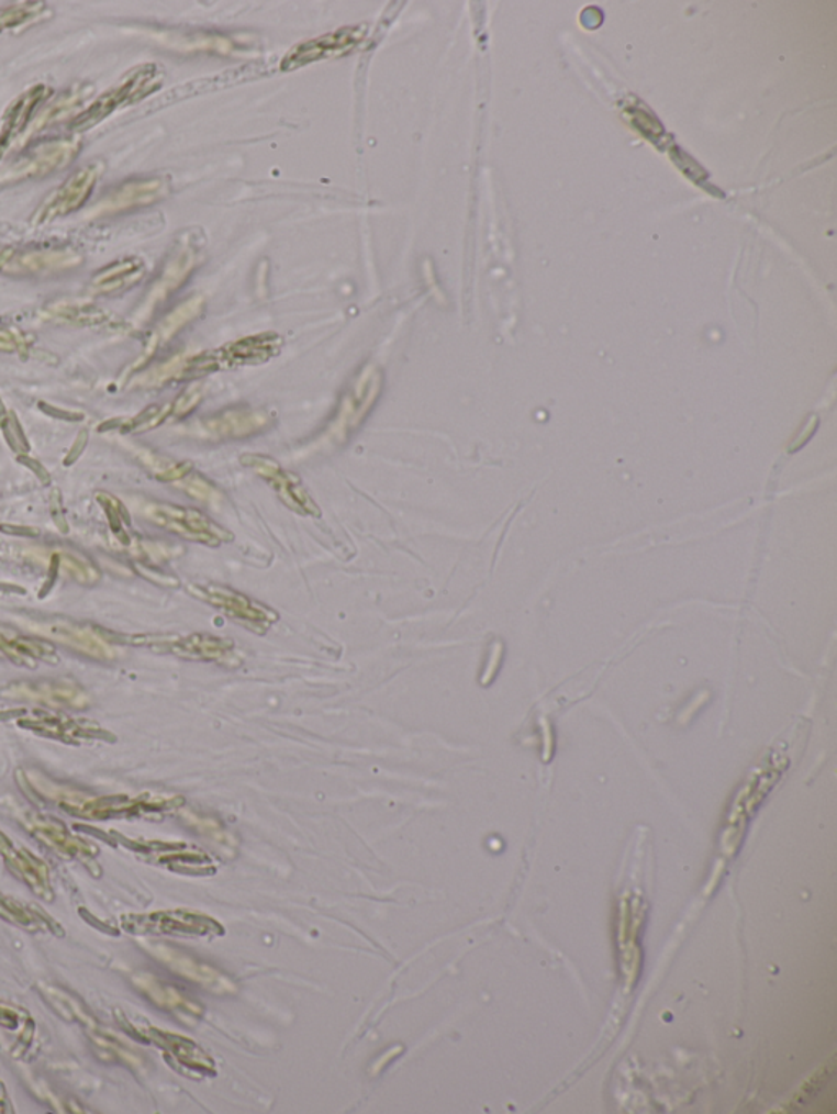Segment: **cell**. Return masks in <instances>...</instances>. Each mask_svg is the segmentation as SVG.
<instances>
[{"instance_id": "obj_1", "label": "cell", "mask_w": 837, "mask_h": 1114, "mask_svg": "<svg viewBox=\"0 0 837 1114\" xmlns=\"http://www.w3.org/2000/svg\"><path fill=\"white\" fill-rule=\"evenodd\" d=\"M43 796L55 801L59 807L65 809L76 817L89 818V821H109L116 817H133V815L153 814V812H170L182 807L186 800L182 796H163V794H140V796H116L89 798L68 788L56 787L52 781H46L43 787Z\"/></svg>"}, {"instance_id": "obj_2", "label": "cell", "mask_w": 837, "mask_h": 1114, "mask_svg": "<svg viewBox=\"0 0 837 1114\" xmlns=\"http://www.w3.org/2000/svg\"><path fill=\"white\" fill-rule=\"evenodd\" d=\"M281 347H283V338L276 332L249 335V337L223 345L216 350H209L189 358L177 367L176 375L180 379H193L214 371L267 364L280 354Z\"/></svg>"}, {"instance_id": "obj_3", "label": "cell", "mask_w": 837, "mask_h": 1114, "mask_svg": "<svg viewBox=\"0 0 837 1114\" xmlns=\"http://www.w3.org/2000/svg\"><path fill=\"white\" fill-rule=\"evenodd\" d=\"M189 592L211 609L220 612L233 623L239 624L250 633L266 634L274 624L279 623L280 615L269 605L250 599L246 593L233 589V587L220 586V583H193Z\"/></svg>"}, {"instance_id": "obj_4", "label": "cell", "mask_w": 837, "mask_h": 1114, "mask_svg": "<svg viewBox=\"0 0 837 1114\" xmlns=\"http://www.w3.org/2000/svg\"><path fill=\"white\" fill-rule=\"evenodd\" d=\"M122 928L136 936L216 938L224 935V927L216 918L183 909L123 915Z\"/></svg>"}, {"instance_id": "obj_5", "label": "cell", "mask_w": 837, "mask_h": 1114, "mask_svg": "<svg viewBox=\"0 0 837 1114\" xmlns=\"http://www.w3.org/2000/svg\"><path fill=\"white\" fill-rule=\"evenodd\" d=\"M383 372L375 365H368L347 389L337 405L336 417L331 424L327 436L337 442H346L350 435L361 427L368 415L373 412L381 391H383Z\"/></svg>"}, {"instance_id": "obj_6", "label": "cell", "mask_w": 837, "mask_h": 1114, "mask_svg": "<svg viewBox=\"0 0 837 1114\" xmlns=\"http://www.w3.org/2000/svg\"><path fill=\"white\" fill-rule=\"evenodd\" d=\"M239 463L244 468L250 469L257 478L263 479L291 512L311 519H320L323 515L321 506L304 488L300 476L288 471L272 456L264 453H244L239 456Z\"/></svg>"}, {"instance_id": "obj_7", "label": "cell", "mask_w": 837, "mask_h": 1114, "mask_svg": "<svg viewBox=\"0 0 837 1114\" xmlns=\"http://www.w3.org/2000/svg\"><path fill=\"white\" fill-rule=\"evenodd\" d=\"M147 519L160 528L209 548H220L233 542V533L217 525L207 513L190 506L170 503H150L146 509Z\"/></svg>"}, {"instance_id": "obj_8", "label": "cell", "mask_w": 837, "mask_h": 1114, "mask_svg": "<svg viewBox=\"0 0 837 1114\" xmlns=\"http://www.w3.org/2000/svg\"><path fill=\"white\" fill-rule=\"evenodd\" d=\"M160 80H163V76H160L156 64L136 67L133 73H130L125 77V80L120 86L113 87L112 90L100 96L89 109L83 110L70 123V130H90V127L105 120L107 116L112 115L116 109H122V107L130 105V103L146 99L154 90L159 89Z\"/></svg>"}, {"instance_id": "obj_9", "label": "cell", "mask_w": 837, "mask_h": 1114, "mask_svg": "<svg viewBox=\"0 0 837 1114\" xmlns=\"http://www.w3.org/2000/svg\"><path fill=\"white\" fill-rule=\"evenodd\" d=\"M119 643L130 646L147 647L157 653L172 654L180 659L196 662L227 664L234 656V643L226 637L213 636L209 633H193L189 636H125Z\"/></svg>"}, {"instance_id": "obj_10", "label": "cell", "mask_w": 837, "mask_h": 1114, "mask_svg": "<svg viewBox=\"0 0 837 1114\" xmlns=\"http://www.w3.org/2000/svg\"><path fill=\"white\" fill-rule=\"evenodd\" d=\"M16 716V726L22 729L32 731L49 739L62 740L66 744L90 743V740H103V743H115L116 737L109 731L103 729L92 721L72 720L62 714L46 713V711L26 710L13 711Z\"/></svg>"}, {"instance_id": "obj_11", "label": "cell", "mask_w": 837, "mask_h": 1114, "mask_svg": "<svg viewBox=\"0 0 837 1114\" xmlns=\"http://www.w3.org/2000/svg\"><path fill=\"white\" fill-rule=\"evenodd\" d=\"M3 697L10 700L29 701L52 708L68 710H87L92 698L82 684L72 679H46L40 681H19L3 688Z\"/></svg>"}, {"instance_id": "obj_12", "label": "cell", "mask_w": 837, "mask_h": 1114, "mask_svg": "<svg viewBox=\"0 0 837 1114\" xmlns=\"http://www.w3.org/2000/svg\"><path fill=\"white\" fill-rule=\"evenodd\" d=\"M272 424V415L264 409H224L199 421L197 435L210 442H233L263 434Z\"/></svg>"}, {"instance_id": "obj_13", "label": "cell", "mask_w": 837, "mask_h": 1114, "mask_svg": "<svg viewBox=\"0 0 837 1114\" xmlns=\"http://www.w3.org/2000/svg\"><path fill=\"white\" fill-rule=\"evenodd\" d=\"M365 36H367V26L354 25L344 26V29L337 30V32L326 33V35L317 36V38L308 40V42L300 43L294 46L283 62H281V70L288 73V70L300 69V67L306 66V64H313L317 62H324V59L336 58V56L347 55V53L357 49L358 45H361Z\"/></svg>"}, {"instance_id": "obj_14", "label": "cell", "mask_w": 837, "mask_h": 1114, "mask_svg": "<svg viewBox=\"0 0 837 1114\" xmlns=\"http://www.w3.org/2000/svg\"><path fill=\"white\" fill-rule=\"evenodd\" d=\"M103 166L99 163L87 164L77 169L62 187L49 194L48 200L33 216V223L45 224L56 218L68 216L82 208L99 182Z\"/></svg>"}, {"instance_id": "obj_15", "label": "cell", "mask_w": 837, "mask_h": 1114, "mask_svg": "<svg viewBox=\"0 0 837 1114\" xmlns=\"http://www.w3.org/2000/svg\"><path fill=\"white\" fill-rule=\"evenodd\" d=\"M25 825L36 840L65 857L77 858L80 864L90 869V872L100 876V867L96 864V857L99 855L97 847L70 834L66 825H63L58 818L35 812V814L26 815Z\"/></svg>"}, {"instance_id": "obj_16", "label": "cell", "mask_w": 837, "mask_h": 1114, "mask_svg": "<svg viewBox=\"0 0 837 1114\" xmlns=\"http://www.w3.org/2000/svg\"><path fill=\"white\" fill-rule=\"evenodd\" d=\"M147 951L154 958L159 959L170 971L176 972L177 976H182L187 981L202 985L207 991L214 993H234L237 991L236 984L226 974L217 971L213 966L197 961L196 958L179 951V949L157 943V945L147 946Z\"/></svg>"}, {"instance_id": "obj_17", "label": "cell", "mask_w": 837, "mask_h": 1114, "mask_svg": "<svg viewBox=\"0 0 837 1114\" xmlns=\"http://www.w3.org/2000/svg\"><path fill=\"white\" fill-rule=\"evenodd\" d=\"M80 144L77 141L56 140L42 143L26 153L15 166L7 174V180L42 179L48 174L56 172L68 166L70 160L79 153Z\"/></svg>"}, {"instance_id": "obj_18", "label": "cell", "mask_w": 837, "mask_h": 1114, "mask_svg": "<svg viewBox=\"0 0 837 1114\" xmlns=\"http://www.w3.org/2000/svg\"><path fill=\"white\" fill-rule=\"evenodd\" d=\"M135 1036L144 1041L153 1043L167 1056L172 1057L179 1067H183L190 1072L210 1077L216 1076V1063H214L213 1057L202 1046L197 1045L193 1039L176 1035V1033L163 1032L154 1026H149L143 1033L136 1032Z\"/></svg>"}, {"instance_id": "obj_19", "label": "cell", "mask_w": 837, "mask_h": 1114, "mask_svg": "<svg viewBox=\"0 0 837 1114\" xmlns=\"http://www.w3.org/2000/svg\"><path fill=\"white\" fill-rule=\"evenodd\" d=\"M36 630L52 639L59 640L69 649L90 657V659L110 660L115 657L112 644L107 643L102 633L93 631L92 627L79 626V624L68 623V621H62V623L55 621V623L40 624Z\"/></svg>"}, {"instance_id": "obj_20", "label": "cell", "mask_w": 837, "mask_h": 1114, "mask_svg": "<svg viewBox=\"0 0 837 1114\" xmlns=\"http://www.w3.org/2000/svg\"><path fill=\"white\" fill-rule=\"evenodd\" d=\"M167 193V183L163 179H136L123 183L115 190L110 191L99 204L93 214L123 213V211L135 210V208L147 207L154 201L160 200Z\"/></svg>"}, {"instance_id": "obj_21", "label": "cell", "mask_w": 837, "mask_h": 1114, "mask_svg": "<svg viewBox=\"0 0 837 1114\" xmlns=\"http://www.w3.org/2000/svg\"><path fill=\"white\" fill-rule=\"evenodd\" d=\"M0 659L9 660L13 666L36 669L38 664L56 666L59 662L55 646L45 639H30L0 630Z\"/></svg>"}, {"instance_id": "obj_22", "label": "cell", "mask_w": 837, "mask_h": 1114, "mask_svg": "<svg viewBox=\"0 0 837 1114\" xmlns=\"http://www.w3.org/2000/svg\"><path fill=\"white\" fill-rule=\"evenodd\" d=\"M7 868L15 875L16 878L22 879L33 892L43 901L52 902L55 899V892L52 888V879H49V868L46 867L45 861L36 858L32 851L25 850V848L15 847L3 857Z\"/></svg>"}, {"instance_id": "obj_23", "label": "cell", "mask_w": 837, "mask_h": 1114, "mask_svg": "<svg viewBox=\"0 0 837 1114\" xmlns=\"http://www.w3.org/2000/svg\"><path fill=\"white\" fill-rule=\"evenodd\" d=\"M133 984L159 1009L172 1010V1012L186 1013V1015L190 1016L203 1015L202 1005L193 1002L192 999L183 995L182 992L177 991L172 985L164 984L163 981L154 978L153 974H136L133 978Z\"/></svg>"}, {"instance_id": "obj_24", "label": "cell", "mask_w": 837, "mask_h": 1114, "mask_svg": "<svg viewBox=\"0 0 837 1114\" xmlns=\"http://www.w3.org/2000/svg\"><path fill=\"white\" fill-rule=\"evenodd\" d=\"M49 89L46 86H35L29 90V92L22 93L15 102L10 105L7 110L5 116H3V126L0 131V144L7 147L9 141L12 140L16 134L22 133L26 127V123L32 119L33 112L36 107L42 103V100L46 99Z\"/></svg>"}, {"instance_id": "obj_25", "label": "cell", "mask_w": 837, "mask_h": 1114, "mask_svg": "<svg viewBox=\"0 0 837 1114\" xmlns=\"http://www.w3.org/2000/svg\"><path fill=\"white\" fill-rule=\"evenodd\" d=\"M0 918L9 922V924L16 925V927L29 929L32 933L49 929V932L58 933L59 936L65 935V929L59 927L55 921H52L48 915L43 914L38 909L26 907L25 904L16 901V899L9 898V895L0 894Z\"/></svg>"}, {"instance_id": "obj_26", "label": "cell", "mask_w": 837, "mask_h": 1114, "mask_svg": "<svg viewBox=\"0 0 837 1114\" xmlns=\"http://www.w3.org/2000/svg\"><path fill=\"white\" fill-rule=\"evenodd\" d=\"M42 992L63 1018L80 1023V1025L87 1026V1028H97V1022L92 1013L87 1012L86 1006L80 1005L79 1000L74 999L69 993L59 991L58 988H43V985Z\"/></svg>"}, {"instance_id": "obj_27", "label": "cell", "mask_w": 837, "mask_h": 1114, "mask_svg": "<svg viewBox=\"0 0 837 1114\" xmlns=\"http://www.w3.org/2000/svg\"><path fill=\"white\" fill-rule=\"evenodd\" d=\"M193 258H196V252L192 247L180 248L179 254L172 258V265H169L166 274H164L163 285H160V291L167 293V291L176 290L186 280L187 275L192 271Z\"/></svg>"}, {"instance_id": "obj_28", "label": "cell", "mask_w": 837, "mask_h": 1114, "mask_svg": "<svg viewBox=\"0 0 837 1114\" xmlns=\"http://www.w3.org/2000/svg\"><path fill=\"white\" fill-rule=\"evenodd\" d=\"M45 5L40 2L16 3L0 10V33L5 30L15 29L26 22H33L36 16L42 15Z\"/></svg>"}, {"instance_id": "obj_29", "label": "cell", "mask_w": 837, "mask_h": 1114, "mask_svg": "<svg viewBox=\"0 0 837 1114\" xmlns=\"http://www.w3.org/2000/svg\"><path fill=\"white\" fill-rule=\"evenodd\" d=\"M141 275H143V264L140 260H126L116 264L115 267L99 277L97 285H102L103 288H120L140 280Z\"/></svg>"}, {"instance_id": "obj_30", "label": "cell", "mask_w": 837, "mask_h": 1114, "mask_svg": "<svg viewBox=\"0 0 837 1114\" xmlns=\"http://www.w3.org/2000/svg\"><path fill=\"white\" fill-rule=\"evenodd\" d=\"M186 479V489L189 495L193 499L202 500V502H216L220 492L214 488L209 479L203 478L200 475H189Z\"/></svg>"}, {"instance_id": "obj_31", "label": "cell", "mask_w": 837, "mask_h": 1114, "mask_svg": "<svg viewBox=\"0 0 837 1114\" xmlns=\"http://www.w3.org/2000/svg\"><path fill=\"white\" fill-rule=\"evenodd\" d=\"M403 1051H404L403 1046H394V1048H391L390 1051L383 1052V1056H381L380 1059H378L377 1062H375L373 1069H371V1073H373V1076L380 1073L381 1070H383L384 1067H387L388 1063L391 1062V1060L397 1059V1057L401 1056V1052Z\"/></svg>"}, {"instance_id": "obj_32", "label": "cell", "mask_w": 837, "mask_h": 1114, "mask_svg": "<svg viewBox=\"0 0 837 1114\" xmlns=\"http://www.w3.org/2000/svg\"><path fill=\"white\" fill-rule=\"evenodd\" d=\"M12 848H13L12 840H10V838L7 837V835L3 834V832H0V857H5V855L9 854L10 850H12Z\"/></svg>"}]
</instances>
